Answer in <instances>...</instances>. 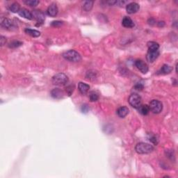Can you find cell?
I'll list each match as a JSON object with an SVG mask.
<instances>
[{
    "instance_id": "cell-19",
    "label": "cell",
    "mask_w": 178,
    "mask_h": 178,
    "mask_svg": "<svg viewBox=\"0 0 178 178\" xmlns=\"http://www.w3.org/2000/svg\"><path fill=\"white\" fill-rule=\"evenodd\" d=\"M172 71V68L170 66V65H163L162 67H161L160 71L159 72H160V74H169Z\"/></svg>"
},
{
    "instance_id": "cell-22",
    "label": "cell",
    "mask_w": 178,
    "mask_h": 178,
    "mask_svg": "<svg viewBox=\"0 0 178 178\" xmlns=\"http://www.w3.org/2000/svg\"><path fill=\"white\" fill-rule=\"evenodd\" d=\"M24 3L31 7H34L39 4V1H37V0H27V1H24Z\"/></svg>"
},
{
    "instance_id": "cell-8",
    "label": "cell",
    "mask_w": 178,
    "mask_h": 178,
    "mask_svg": "<svg viewBox=\"0 0 178 178\" xmlns=\"http://www.w3.org/2000/svg\"><path fill=\"white\" fill-rule=\"evenodd\" d=\"M32 13L33 15V18H35L39 23H41V24H43V22H44L45 19V15L43 12L41 11H39V10H34V11H33Z\"/></svg>"
},
{
    "instance_id": "cell-24",
    "label": "cell",
    "mask_w": 178,
    "mask_h": 178,
    "mask_svg": "<svg viewBox=\"0 0 178 178\" xmlns=\"http://www.w3.org/2000/svg\"><path fill=\"white\" fill-rule=\"evenodd\" d=\"M89 99H90V102H96L99 99V95L95 92H91L89 95Z\"/></svg>"
},
{
    "instance_id": "cell-1",
    "label": "cell",
    "mask_w": 178,
    "mask_h": 178,
    "mask_svg": "<svg viewBox=\"0 0 178 178\" xmlns=\"http://www.w3.org/2000/svg\"><path fill=\"white\" fill-rule=\"evenodd\" d=\"M148 51L146 59L150 63L154 62L159 55V45L154 41L149 42L148 43Z\"/></svg>"
},
{
    "instance_id": "cell-26",
    "label": "cell",
    "mask_w": 178,
    "mask_h": 178,
    "mask_svg": "<svg viewBox=\"0 0 178 178\" xmlns=\"http://www.w3.org/2000/svg\"><path fill=\"white\" fill-rule=\"evenodd\" d=\"M81 111H82V113L86 114V113H88V111H89V107L86 104H83L82 106H81Z\"/></svg>"
},
{
    "instance_id": "cell-11",
    "label": "cell",
    "mask_w": 178,
    "mask_h": 178,
    "mask_svg": "<svg viewBox=\"0 0 178 178\" xmlns=\"http://www.w3.org/2000/svg\"><path fill=\"white\" fill-rule=\"evenodd\" d=\"M58 7L55 4H52L48 7V10H47V13L51 17H55L58 13Z\"/></svg>"
},
{
    "instance_id": "cell-23",
    "label": "cell",
    "mask_w": 178,
    "mask_h": 178,
    "mask_svg": "<svg viewBox=\"0 0 178 178\" xmlns=\"http://www.w3.org/2000/svg\"><path fill=\"white\" fill-rule=\"evenodd\" d=\"M22 45V43L20 41H13L11 43H9L8 47L10 48H17L18 47L21 46V45Z\"/></svg>"
},
{
    "instance_id": "cell-13",
    "label": "cell",
    "mask_w": 178,
    "mask_h": 178,
    "mask_svg": "<svg viewBox=\"0 0 178 178\" xmlns=\"http://www.w3.org/2000/svg\"><path fill=\"white\" fill-rule=\"evenodd\" d=\"M18 14L21 16V17L25 18L27 20H32L33 15L32 13L26 8H20V11L18 12Z\"/></svg>"
},
{
    "instance_id": "cell-10",
    "label": "cell",
    "mask_w": 178,
    "mask_h": 178,
    "mask_svg": "<svg viewBox=\"0 0 178 178\" xmlns=\"http://www.w3.org/2000/svg\"><path fill=\"white\" fill-rule=\"evenodd\" d=\"M1 25L4 28L9 30H11L15 27L13 22L10 19H8V18H2L1 20Z\"/></svg>"
},
{
    "instance_id": "cell-12",
    "label": "cell",
    "mask_w": 178,
    "mask_h": 178,
    "mask_svg": "<svg viewBox=\"0 0 178 178\" xmlns=\"http://www.w3.org/2000/svg\"><path fill=\"white\" fill-rule=\"evenodd\" d=\"M64 95V93L59 88H54L51 91V96L54 99H61Z\"/></svg>"
},
{
    "instance_id": "cell-4",
    "label": "cell",
    "mask_w": 178,
    "mask_h": 178,
    "mask_svg": "<svg viewBox=\"0 0 178 178\" xmlns=\"http://www.w3.org/2000/svg\"><path fill=\"white\" fill-rule=\"evenodd\" d=\"M68 82V77L66 74L59 73L52 77V83L58 86H63L66 85Z\"/></svg>"
},
{
    "instance_id": "cell-9",
    "label": "cell",
    "mask_w": 178,
    "mask_h": 178,
    "mask_svg": "<svg viewBox=\"0 0 178 178\" xmlns=\"http://www.w3.org/2000/svg\"><path fill=\"white\" fill-rule=\"evenodd\" d=\"M140 8L139 5L136 2H132L128 4L126 6V11L129 14H134L139 11Z\"/></svg>"
},
{
    "instance_id": "cell-3",
    "label": "cell",
    "mask_w": 178,
    "mask_h": 178,
    "mask_svg": "<svg viewBox=\"0 0 178 178\" xmlns=\"http://www.w3.org/2000/svg\"><path fill=\"white\" fill-rule=\"evenodd\" d=\"M135 150L138 154H149L154 150V147L152 145L146 143H139L135 147Z\"/></svg>"
},
{
    "instance_id": "cell-27",
    "label": "cell",
    "mask_w": 178,
    "mask_h": 178,
    "mask_svg": "<svg viewBox=\"0 0 178 178\" xmlns=\"http://www.w3.org/2000/svg\"><path fill=\"white\" fill-rule=\"evenodd\" d=\"M86 77L88 78V79H91V78H93V79H95V72H91V71H89L87 72V76Z\"/></svg>"
},
{
    "instance_id": "cell-14",
    "label": "cell",
    "mask_w": 178,
    "mask_h": 178,
    "mask_svg": "<svg viewBox=\"0 0 178 178\" xmlns=\"http://www.w3.org/2000/svg\"><path fill=\"white\" fill-rule=\"evenodd\" d=\"M122 25L125 28H132L134 27V22L133 20L129 17H125L123 18V21H122Z\"/></svg>"
},
{
    "instance_id": "cell-30",
    "label": "cell",
    "mask_w": 178,
    "mask_h": 178,
    "mask_svg": "<svg viewBox=\"0 0 178 178\" xmlns=\"http://www.w3.org/2000/svg\"><path fill=\"white\" fill-rule=\"evenodd\" d=\"M62 22H60V21H54L52 22V26L53 27H59L61 26V25H62Z\"/></svg>"
},
{
    "instance_id": "cell-20",
    "label": "cell",
    "mask_w": 178,
    "mask_h": 178,
    "mask_svg": "<svg viewBox=\"0 0 178 178\" xmlns=\"http://www.w3.org/2000/svg\"><path fill=\"white\" fill-rule=\"evenodd\" d=\"M93 1H86L83 3V9L85 11L88 12L91 10L93 6Z\"/></svg>"
},
{
    "instance_id": "cell-5",
    "label": "cell",
    "mask_w": 178,
    "mask_h": 178,
    "mask_svg": "<svg viewBox=\"0 0 178 178\" xmlns=\"http://www.w3.org/2000/svg\"><path fill=\"white\" fill-rule=\"evenodd\" d=\"M128 102L132 107L138 109L141 105L142 100H141V97L139 95H138L137 93H133L130 96Z\"/></svg>"
},
{
    "instance_id": "cell-31",
    "label": "cell",
    "mask_w": 178,
    "mask_h": 178,
    "mask_svg": "<svg viewBox=\"0 0 178 178\" xmlns=\"http://www.w3.org/2000/svg\"><path fill=\"white\" fill-rule=\"evenodd\" d=\"M134 88L137 90H141L143 88V85L141 84V83H137V84L134 86Z\"/></svg>"
},
{
    "instance_id": "cell-16",
    "label": "cell",
    "mask_w": 178,
    "mask_h": 178,
    "mask_svg": "<svg viewBox=\"0 0 178 178\" xmlns=\"http://www.w3.org/2000/svg\"><path fill=\"white\" fill-rule=\"evenodd\" d=\"M129 109L126 107H121L117 110V115L120 118H125L129 114Z\"/></svg>"
},
{
    "instance_id": "cell-18",
    "label": "cell",
    "mask_w": 178,
    "mask_h": 178,
    "mask_svg": "<svg viewBox=\"0 0 178 178\" xmlns=\"http://www.w3.org/2000/svg\"><path fill=\"white\" fill-rule=\"evenodd\" d=\"M25 32L26 34H28V35H29L34 38L39 37V36H41V32H39V31H37V30H35V29H26L25 30Z\"/></svg>"
},
{
    "instance_id": "cell-29",
    "label": "cell",
    "mask_w": 178,
    "mask_h": 178,
    "mask_svg": "<svg viewBox=\"0 0 178 178\" xmlns=\"http://www.w3.org/2000/svg\"><path fill=\"white\" fill-rule=\"evenodd\" d=\"M6 37L1 36V38H0V44H1V46H3V45L6 44Z\"/></svg>"
},
{
    "instance_id": "cell-25",
    "label": "cell",
    "mask_w": 178,
    "mask_h": 178,
    "mask_svg": "<svg viewBox=\"0 0 178 178\" xmlns=\"http://www.w3.org/2000/svg\"><path fill=\"white\" fill-rule=\"evenodd\" d=\"M149 140H150V141H151V142L154 145H157L158 142H159V140H158L157 137L154 135L150 136V138H149Z\"/></svg>"
},
{
    "instance_id": "cell-28",
    "label": "cell",
    "mask_w": 178,
    "mask_h": 178,
    "mask_svg": "<svg viewBox=\"0 0 178 178\" xmlns=\"http://www.w3.org/2000/svg\"><path fill=\"white\" fill-rule=\"evenodd\" d=\"M74 90V87L72 88V86H69L66 88V91L68 93V95H70L72 93V92H73Z\"/></svg>"
},
{
    "instance_id": "cell-17",
    "label": "cell",
    "mask_w": 178,
    "mask_h": 178,
    "mask_svg": "<svg viewBox=\"0 0 178 178\" xmlns=\"http://www.w3.org/2000/svg\"><path fill=\"white\" fill-rule=\"evenodd\" d=\"M138 109H139V111L140 114H141L142 115H148L149 114V112H150V107L148 106V105L147 104H143V105H141L139 108H138Z\"/></svg>"
},
{
    "instance_id": "cell-6",
    "label": "cell",
    "mask_w": 178,
    "mask_h": 178,
    "mask_svg": "<svg viewBox=\"0 0 178 178\" xmlns=\"http://www.w3.org/2000/svg\"><path fill=\"white\" fill-rule=\"evenodd\" d=\"M150 109L152 111V113L158 114L161 113L163 109V104L160 101L157 100H153L150 102Z\"/></svg>"
},
{
    "instance_id": "cell-15",
    "label": "cell",
    "mask_w": 178,
    "mask_h": 178,
    "mask_svg": "<svg viewBox=\"0 0 178 178\" xmlns=\"http://www.w3.org/2000/svg\"><path fill=\"white\" fill-rule=\"evenodd\" d=\"M78 88H79V92L83 95H84V94H86L88 92L89 89H90V86L86 83L79 82V84H78Z\"/></svg>"
},
{
    "instance_id": "cell-2",
    "label": "cell",
    "mask_w": 178,
    "mask_h": 178,
    "mask_svg": "<svg viewBox=\"0 0 178 178\" xmlns=\"http://www.w3.org/2000/svg\"><path fill=\"white\" fill-rule=\"evenodd\" d=\"M62 57L64 58L65 60L71 62H79L81 60V57L80 54L77 51L71 50H68L63 53Z\"/></svg>"
},
{
    "instance_id": "cell-21",
    "label": "cell",
    "mask_w": 178,
    "mask_h": 178,
    "mask_svg": "<svg viewBox=\"0 0 178 178\" xmlns=\"http://www.w3.org/2000/svg\"><path fill=\"white\" fill-rule=\"evenodd\" d=\"M9 10L13 13H18L20 10V6L18 3H13L9 7Z\"/></svg>"
},
{
    "instance_id": "cell-7",
    "label": "cell",
    "mask_w": 178,
    "mask_h": 178,
    "mask_svg": "<svg viewBox=\"0 0 178 178\" xmlns=\"http://www.w3.org/2000/svg\"><path fill=\"white\" fill-rule=\"evenodd\" d=\"M135 65L138 70L143 74H146L148 72V65L142 60L139 59L135 61Z\"/></svg>"
}]
</instances>
